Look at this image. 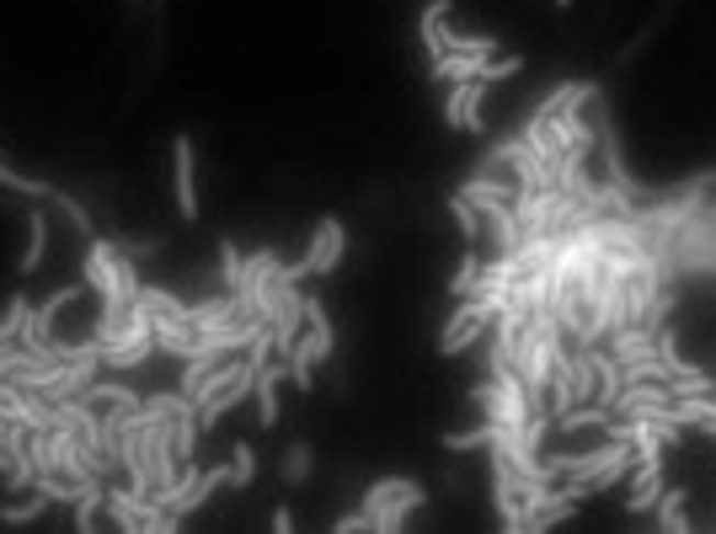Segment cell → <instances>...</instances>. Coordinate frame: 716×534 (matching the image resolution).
Wrapping results in <instances>:
<instances>
[{"label":"cell","instance_id":"32","mask_svg":"<svg viewBox=\"0 0 716 534\" xmlns=\"http://www.w3.org/2000/svg\"><path fill=\"white\" fill-rule=\"evenodd\" d=\"M332 530H337V534H358V530H369V513H363V508H354V513L332 519Z\"/></svg>","mask_w":716,"mask_h":534},{"label":"cell","instance_id":"29","mask_svg":"<svg viewBox=\"0 0 716 534\" xmlns=\"http://www.w3.org/2000/svg\"><path fill=\"white\" fill-rule=\"evenodd\" d=\"M518 70H524V54H492L486 65H481V81H514Z\"/></svg>","mask_w":716,"mask_h":534},{"label":"cell","instance_id":"35","mask_svg":"<svg viewBox=\"0 0 716 534\" xmlns=\"http://www.w3.org/2000/svg\"><path fill=\"white\" fill-rule=\"evenodd\" d=\"M712 396H716V390H712Z\"/></svg>","mask_w":716,"mask_h":534},{"label":"cell","instance_id":"9","mask_svg":"<svg viewBox=\"0 0 716 534\" xmlns=\"http://www.w3.org/2000/svg\"><path fill=\"white\" fill-rule=\"evenodd\" d=\"M289 379V364H283L279 353L257 370V379H251V401H257V422L273 433L279 428V417H283V401H279V385Z\"/></svg>","mask_w":716,"mask_h":534},{"label":"cell","instance_id":"1","mask_svg":"<svg viewBox=\"0 0 716 534\" xmlns=\"http://www.w3.org/2000/svg\"><path fill=\"white\" fill-rule=\"evenodd\" d=\"M80 279H86V288L97 294V337L102 342H113L123 331V321H128V305L139 299V257H128V251H119V241L113 236H91L86 241V257H80Z\"/></svg>","mask_w":716,"mask_h":534},{"label":"cell","instance_id":"28","mask_svg":"<svg viewBox=\"0 0 716 534\" xmlns=\"http://www.w3.org/2000/svg\"><path fill=\"white\" fill-rule=\"evenodd\" d=\"M139 299H145L150 310H166V316H182V321H188V299L171 294L166 284H139Z\"/></svg>","mask_w":716,"mask_h":534},{"label":"cell","instance_id":"4","mask_svg":"<svg viewBox=\"0 0 716 534\" xmlns=\"http://www.w3.org/2000/svg\"><path fill=\"white\" fill-rule=\"evenodd\" d=\"M343 257H348V225L337 219V214H326L316 225V236H311V247L300 262H289L283 273L294 279V284H305V279H326V273H337L343 268Z\"/></svg>","mask_w":716,"mask_h":534},{"label":"cell","instance_id":"22","mask_svg":"<svg viewBox=\"0 0 716 534\" xmlns=\"http://www.w3.org/2000/svg\"><path fill=\"white\" fill-rule=\"evenodd\" d=\"M0 188L16 193V198H27V204H48V198H54V182H43V177H22V171H11V166H0Z\"/></svg>","mask_w":716,"mask_h":534},{"label":"cell","instance_id":"16","mask_svg":"<svg viewBox=\"0 0 716 534\" xmlns=\"http://www.w3.org/2000/svg\"><path fill=\"white\" fill-rule=\"evenodd\" d=\"M481 65H486L481 54H434V59H428V76L455 86V81H471V76H481Z\"/></svg>","mask_w":716,"mask_h":534},{"label":"cell","instance_id":"15","mask_svg":"<svg viewBox=\"0 0 716 534\" xmlns=\"http://www.w3.org/2000/svg\"><path fill=\"white\" fill-rule=\"evenodd\" d=\"M658 530L663 534H690L695 524H690V492L684 487H663V497H658Z\"/></svg>","mask_w":716,"mask_h":534},{"label":"cell","instance_id":"34","mask_svg":"<svg viewBox=\"0 0 716 534\" xmlns=\"http://www.w3.org/2000/svg\"><path fill=\"white\" fill-rule=\"evenodd\" d=\"M551 5H557V11H567V5H572V0H551Z\"/></svg>","mask_w":716,"mask_h":534},{"label":"cell","instance_id":"31","mask_svg":"<svg viewBox=\"0 0 716 534\" xmlns=\"http://www.w3.org/2000/svg\"><path fill=\"white\" fill-rule=\"evenodd\" d=\"M401 481H406V476H380V481H369V487H363V497H358V508H374L380 497H391V492H396Z\"/></svg>","mask_w":716,"mask_h":534},{"label":"cell","instance_id":"20","mask_svg":"<svg viewBox=\"0 0 716 534\" xmlns=\"http://www.w3.org/2000/svg\"><path fill=\"white\" fill-rule=\"evenodd\" d=\"M311 470H316V450H311L305 439H294V444L283 450V459H279V476L289 481V487H305Z\"/></svg>","mask_w":716,"mask_h":534},{"label":"cell","instance_id":"2","mask_svg":"<svg viewBox=\"0 0 716 534\" xmlns=\"http://www.w3.org/2000/svg\"><path fill=\"white\" fill-rule=\"evenodd\" d=\"M156 327H150V305L145 299H134L128 305V321L113 342H102V370H119V374H134L145 370L150 359H156Z\"/></svg>","mask_w":716,"mask_h":534},{"label":"cell","instance_id":"25","mask_svg":"<svg viewBox=\"0 0 716 534\" xmlns=\"http://www.w3.org/2000/svg\"><path fill=\"white\" fill-rule=\"evenodd\" d=\"M240 279H246V257H240V247L225 236V241H220V284L231 288V294H240Z\"/></svg>","mask_w":716,"mask_h":534},{"label":"cell","instance_id":"3","mask_svg":"<svg viewBox=\"0 0 716 534\" xmlns=\"http://www.w3.org/2000/svg\"><path fill=\"white\" fill-rule=\"evenodd\" d=\"M497 321V305L486 299V294H466V299H455V310H449V321L438 327L434 348L444 359H455V353H466V348H477L481 337L492 331Z\"/></svg>","mask_w":716,"mask_h":534},{"label":"cell","instance_id":"23","mask_svg":"<svg viewBox=\"0 0 716 534\" xmlns=\"http://www.w3.org/2000/svg\"><path fill=\"white\" fill-rule=\"evenodd\" d=\"M477 279H481V251L466 247V251H460V268H455V273H449V284H444V294L466 299V294H477Z\"/></svg>","mask_w":716,"mask_h":534},{"label":"cell","instance_id":"11","mask_svg":"<svg viewBox=\"0 0 716 534\" xmlns=\"http://www.w3.org/2000/svg\"><path fill=\"white\" fill-rule=\"evenodd\" d=\"M22 225H27V241H22V257H16V279H33L48 257V214L43 208H22Z\"/></svg>","mask_w":716,"mask_h":534},{"label":"cell","instance_id":"7","mask_svg":"<svg viewBox=\"0 0 716 534\" xmlns=\"http://www.w3.org/2000/svg\"><path fill=\"white\" fill-rule=\"evenodd\" d=\"M486 91H492V81H481V76H471V81H455L449 91H444V124L460 128V134H481V128H486V118H481Z\"/></svg>","mask_w":716,"mask_h":534},{"label":"cell","instance_id":"17","mask_svg":"<svg viewBox=\"0 0 716 534\" xmlns=\"http://www.w3.org/2000/svg\"><path fill=\"white\" fill-rule=\"evenodd\" d=\"M80 401H91V407H145V396H139V390H128V385H119V379H102V374L86 385V396H80Z\"/></svg>","mask_w":716,"mask_h":534},{"label":"cell","instance_id":"12","mask_svg":"<svg viewBox=\"0 0 716 534\" xmlns=\"http://www.w3.org/2000/svg\"><path fill=\"white\" fill-rule=\"evenodd\" d=\"M578 508H583V502H578V497H572V492H567V487H561V481H557V487L546 492V502H540V508L529 513V534L557 530V524H567V519H572Z\"/></svg>","mask_w":716,"mask_h":534},{"label":"cell","instance_id":"21","mask_svg":"<svg viewBox=\"0 0 716 534\" xmlns=\"http://www.w3.org/2000/svg\"><path fill=\"white\" fill-rule=\"evenodd\" d=\"M48 508H54V502L33 487V497H22V502H5V508H0V524H5V530H27V524H38Z\"/></svg>","mask_w":716,"mask_h":534},{"label":"cell","instance_id":"27","mask_svg":"<svg viewBox=\"0 0 716 534\" xmlns=\"http://www.w3.org/2000/svg\"><path fill=\"white\" fill-rule=\"evenodd\" d=\"M27 316H33L27 294H11V305L0 310V342H16V337H22V327H27Z\"/></svg>","mask_w":716,"mask_h":534},{"label":"cell","instance_id":"30","mask_svg":"<svg viewBox=\"0 0 716 534\" xmlns=\"http://www.w3.org/2000/svg\"><path fill=\"white\" fill-rule=\"evenodd\" d=\"M119 251L139 257V262H150V257H160V251H166V236H128V241H119Z\"/></svg>","mask_w":716,"mask_h":534},{"label":"cell","instance_id":"33","mask_svg":"<svg viewBox=\"0 0 716 534\" xmlns=\"http://www.w3.org/2000/svg\"><path fill=\"white\" fill-rule=\"evenodd\" d=\"M294 530V513H289V502H279V508H273V534H289Z\"/></svg>","mask_w":716,"mask_h":534},{"label":"cell","instance_id":"26","mask_svg":"<svg viewBox=\"0 0 716 534\" xmlns=\"http://www.w3.org/2000/svg\"><path fill=\"white\" fill-rule=\"evenodd\" d=\"M251 481H257V450L240 439L236 450H231V487H236V492H246Z\"/></svg>","mask_w":716,"mask_h":534},{"label":"cell","instance_id":"6","mask_svg":"<svg viewBox=\"0 0 716 534\" xmlns=\"http://www.w3.org/2000/svg\"><path fill=\"white\" fill-rule=\"evenodd\" d=\"M486 470H492V508H497V530L524 534V508H518V470L514 459L497 450H486Z\"/></svg>","mask_w":716,"mask_h":534},{"label":"cell","instance_id":"18","mask_svg":"<svg viewBox=\"0 0 716 534\" xmlns=\"http://www.w3.org/2000/svg\"><path fill=\"white\" fill-rule=\"evenodd\" d=\"M492 439H497V422H492V417H481L477 428L444 433V450H449V454H481V450H492Z\"/></svg>","mask_w":716,"mask_h":534},{"label":"cell","instance_id":"19","mask_svg":"<svg viewBox=\"0 0 716 534\" xmlns=\"http://www.w3.org/2000/svg\"><path fill=\"white\" fill-rule=\"evenodd\" d=\"M449 219H455V230H460V241H466V247H481L486 219H481V208L471 204L466 193H455V198H449Z\"/></svg>","mask_w":716,"mask_h":534},{"label":"cell","instance_id":"14","mask_svg":"<svg viewBox=\"0 0 716 534\" xmlns=\"http://www.w3.org/2000/svg\"><path fill=\"white\" fill-rule=\"evenodd\" d=\"M449 16H455V0H428L423 16H417V38H423V54H428V59L444 54V27H449Z\"/></svg>","mask_w":716,"mask_h":534},{"label":"cell","instance_id":"13","mask_svg":"<svg viewBox=\"0 0 716 534\" xmlns=\"http://www.w3.org/2000/svg\"><path fill=\"white\" fill-rule=\"evenodd\" d=\"M604 348H609L620 364H631V359L658 353V331H652V327H615L609 337H604Z\"/></svg>","mask_w":716,"mask_h":534},{"label":"cell","instance_id":"24","mask_svg":"<svg viewBox=\"0 0 716 534\" xmlns=\"http://www.w3.org/2000/svg\"><path fill=\"white\" fill-rule=\"evenodd\" d=\"M102 492H108V487H86V492L70 502V508H76V513H70V530L76 534H91L97 530V519L108 513V508H102Z\"/></svg>","mask_w":716,"mask_h":534},{"label":"cell","instance_id":"10","mask_svg":"<svg viewBox=\"0 0 716 534\" xmlns=\"http://www.w3.org/2000/svg\"><path fill=\"white\" fill-rule=\"evenodd\" d=\"M150 327H156V348L166 359H193V353H199V327H193V321L150 310Z\"/></svg>","mask_w":716,"mask_h":534},{"label":"cell","instance_id":"5","mask_svg":"<svg viewBox=\"0 0 716 534\" xmlns=\"http://www.w3.org/2000/svg\"><path fill=\"white\" fill-rule=\"evenodd\" d=\"M171 198H177V214L193 225L203 214L199 204V145H193V134H177L171 139Z\"/></svg>","mask_w":716,"mask_h":534},{"label":"cell","instance_id":"8","mask_svg":"<svg viewBox=\"0 0 716 534\" xmlns=\"http://www.w3.org/2000/svg\"><path fill=\"white\" fill-rule=\"evenodd\" d=\"M417 508H428V487L406 476L396 492L380 497V502H374V508H363V513H369V530H374V534H396L401 524H406V519L417 513Z\"/></svg>","mask_w":716,"mask_h":534}]
</instances>
